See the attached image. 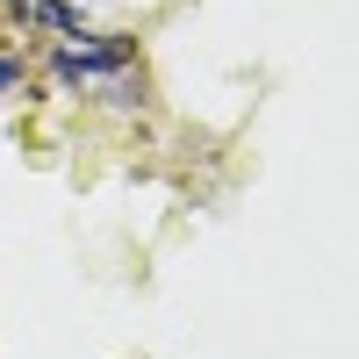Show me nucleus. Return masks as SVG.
I'll return each mask as SVG.
<instances>
[{
	"mask_svg": "<svg viewBox=\"0 0 359 359\" xmlns=\"http://www.w3.org/2000/svg\"><path fill=\"white\" fill-rule=\"evenodd\" d=\"M8 8H29V0H8Z\"/></svg>",
	"mask_w": 359,
	"mask_h": 359,
	"instance_id": "20e7f679",
	"label": "nucleus"
},
{
	"mask_svg": "<svg viewBox=\"0 0 359 359\" xmlns=\"http://www.w3.org/2000/svg\"><path fill=\"white\" fill-rule=\"evenodd\" d=\"M137 65V36H94V43H57L50 57V79L57 86H79V79H108V72H130Z\"/></svg>",
	"mask_w": 359,
	"mask_h": 359,
	"instance_id": "f257e3e1",
	"label": "nucleus"
},
{
	"mask_svg": "<svg viewBox=\"0 0 359 359\" xmlns=\"http://www.w3.org/2000/svg\"><path fill=\"white\" fill-rule=\"evenodd\" d=\"M15 79H22V57H0V94H8Z\"/></svg>",
	"mask_w": 359,
	"mask_h": 359,
	"instance_id": "7ed1b4c3",
	"label": "nucleus"
},
{
	"mask_svg": "<svg viewBox=\"0 0 359 359\" xmlns=\"http://www.w3.org/2000/svg\"><path fill=\"white\" fill-rule=\"evenodd\" d=\"M29 22L36 29H57V36H86V15L72 0H29Z\"/></svg>",
	"mask_w": 359,
	"mask_h": 359,
	"instance_id": "f03ea898",
	"label": "nucleus"
}]
</instances>
